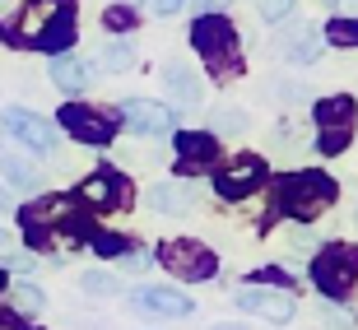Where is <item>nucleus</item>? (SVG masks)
I'll use <instances>...</instances> for the list:
<instances>
[{
    "mask_svg": "<svg viewBox=\"0 0 358 330\" xmlns=\"http://www.w3.org/2000/svg\"><path fill=\"white\" fill-rule=\"evenodd\" d=\"M312 284H317L326 298H345L358 284V247H349V242L321 247L317 261H312Z\"/></svg>",
    "mask_w": 358,
    "mask_h": 330,
    "instance_id": "1",
    "label": "nucleus"
},
{
    "mask_svg": "<svg viewBox=\"0 0 358 330\" xmlns=\"http://www.w3.org/2000/svg\"><path fill=\"white\" fill-rule=\"evenodd\" d=\"M275 196H279V205L293 210V214H317L335 200V182L321 177V172H293V177H284V182L275 186Z\"/></svg>",
    "mask_w": 358,
    "mask_h": 330,
    "instance_id": "2",
    "label": "nucleus"
},
{
    "mask_svg": "<svg viewBox=\"0 0 358 330\" xmlns=\"http://www.w3.org/2000/svg\"><path fill=\"white\" fill-rule=\"evenodd\" d=\"M159 261L168 265L177 279H191V284H200V279H214V270H219L214 251L205 247V242H191V238L163 242V247H159Z\"/></svg>",
    "mask_w": 358,
    "mask_h": 330,
    "instance_id": "3",
    "label": "nucleus"
},
{
    "mask_svg": "<svg viewBox=\"0 0 358 330\" xmlns=\"http://www.w3.org/2000/svg\"><path fill=\"white\" fill-rule=\"evenodd\" d=\"M191 42H196V52L205 56V66H233V42H238V33H233V24L219 19L214 10L196 19Z\"/></svg>",
    "mask_w": 358,
    "mask_h": 330,
    "instance_id": "4",
    "label": "nucleus"
},
{
    "mask_svg": "<svg viewBox=\"0 0 358 330\" xmlns=\"http://www.w3.org/2000/svg\"><path fill=\"white\" fill-rule=\"evenodd\" d=\"M0 126L19 140V145H28L33 154H52L56 140H61V131H56L47 117H38V112H28V107H5V117H0Z\"/></svg>",
    "mask_w": 358,
    "mask_h": 330,
    "instance_id": "5",
    "label": "nucleus"
},
{
    "mask_svg": "<svg viewBox=\"0 0 358 330\" xmlns=\"http://www.w3.org/2000/svg\"><path fill=\"white\" fill-rule=\"evenodd\" d=\"M121 121H126L135 135H168L177 126L173 107L154 103V98H131V103H121Z\"/></svg>",
    "mask_w": 358,
    "mask_h": 330,
    "instance_id": "6",
    "label": "nucleus"
},
{
    "mask_svg": "<svg viewBox=\"0 0 358 330\" xmlns=\"http://www.w3.org/2000/svg\"><path fill=\"white\" fill-rule=\"evenodd\" d=\"M131 307H135V312H145V317H173V321H182V317H191V312H196V303H191L186 293L159 289V284L135 289V293H131Z\"/></svg>",
    "mask_w": 358,
    "mask_h": 330,
    "instance_id": "7",
    "label": "nucleus"
},
{
    "mask_svg": "<svg viewBox=\"0 0 358 330\" xmlns=\"http://www.w3.org/2000/svg\"><path fill=\"white\" fill-rule=\"evenodd\" d=\"M238 307L242 312H252L261 321H275V326H289L298 317V303H293V293H270V289H242L238 293Z\"/></svg>",
    "mask_w": 358,
    "mask_h": 330,
    "instance_id": "8",
    "label": "nucleus"
},
{
    "mask_svg": "<svg viewBox=\"0 0 358 330\" xmlns=\"http://www.w3.org/2000/svg\"><path fill=\"white\" fill-rule=\"evenodd\" d=\"M56 117H61V126H66L75 140H84V145H107V140H112V117L93 112V107L70 103V107H61Z\"/></svg>",
    "mask_w": 358,
    "mask_h": 330,
    "instance_id": "9",
    "label": "nucleus"
},
{
    "mask_svg": "<svg viewBox=\"0 0 358 330\" xmlns=\"http://www.w3.org/2000/svg\"><path fill=\"white\" fill-rule=\"evenodd\" d=\"M321 47H326V42L317 38V28H312V24H289L275 38V52L284 56V61H293V66H312V61L321 56Z\"/></svg>",
    "mask_w": 358,
    "mask_h": 330,
    "instance_id": "10",
    "label": "nucleus"
},
{
    "mask_svg": "<svg viewBox=\"0 0 358 330\" xmlns=\"http://www.w3.org/2000/svg\"><path fill=\"white\" fill-rule=\"evenodd\" d=\"M47 80L56 84L61 93H84L93 84V70L84 66L80 56H70V52H56L52 61H47Z\"/></svg>",
    "mask_w": 358,
    "mask_h": 330,
    "instance_id": "11",
    "label": "nucleus"
},
{
    "mask_svg": "<svg viewBox=\"0 0 358 330\" xmlns=\"http://www.w3.org/2000/svg\"><path fill=\"white\" fill-rule=\"evenodd\" d=\"M261 177H266L261 159H238V163H228V168L214 177V191H219V196H228V200H238V196H247Z\"/></svg>",
    "mask_w": 358,
    "mask_h": 330,
    "instance_id": "12",
    "label": "nucleus"
},
{
    "mask_svg": "<svg viewBox=\"0 0 358 330\" xmlns=\"http://www.w3.org/2000/svg\"><path fill=\"white\" fill-rule=\"evenodd\" d=\"M149 210H159V214H191V210H196V186H186V182L149 186Z\"/></svg>",
    "mask_w": 358,
    "mask_h": 330,
    "instance_id": "13",
    "label": "nucleus"
},
{
    "mask_svg": "<svg viewBox=\"0 0 358 330\" xmlns=\"http://www.w3.org/2000/svg\"><path fill=\"white\" fill-rule=\"evenodd\" d=\"M163 89H168V98H177V103H186V107H196L200 93H205V84H200V75L186 66V61H173V66L163 70Z\"/></svg>",
    "mask_w": 358,
    "mask_h": 330,
    "instance_id": "14",
    "label": "nucleus"
},
{
    "mask_svg": "<svg viewBox=\"0 0 358 330\" xmlns=\"http://www.w3.org/2000/svg\"><path fill=\"white\" fill-rule=\"evenodd\" d=\"M61 5L66 0H33L24 14H19V28H14V38H24V42H38V33L47 24H52L56 14H61Z\"/></svg>",
    "mask_w": 358,
    "mask_h": 330,
    "instance_id": "15",
    "label": "nucleus"
},
{
    "mask_svg": "<svg viewBox=\"0 0 358 330\" xmlns=\"http://www.w3.org/2000/svg\"><path fill=\"white\" fill-rule=\"evenodd\" d=\"M70 38H75V19H70V5H61V14H56L52 24L42 28L38 33V42H33V47H42V52H66L70 47Z\"/></svg>",
    "mask_w": 358,
    "mask_h": 330,
    "instance_id": "16",
    "label": "nucleus"
},
{
    "mask_svg": "<svg viewBox=\"0 0 358 330\" xmlns=\"http://www.w3.org/2000/svg\"><path fill=\"white\" fill-rule=\"evenodd\" d=\"M312 117H317V126H354V98H345V93L317 98Z\"/></svg>",
    "mask_w": 358,
    "mask_h": 330,
    "instance_id": "17",
    "label": "nucleus"
},
{
    "mask_svg": "<svg viewBox=\"0 0 358 330\" xmlns=\"http://www.w3.org/2000/svg\"><path fill=\"white\" fill-rule=\"evenodd\" d=\"M80 200L84 205H93V210H107V205H117V177H107V172H98V177H84L80 186Z\"/></svg>",
    "mask_w": 358,
    "mask_h": 330,
    "instance_id": "18",
    "label": "nucleus"
},
{
    "mask_svg": "<svg viewBox=\"0 0 358 330\" xmlns=\"http://www.w3.org/2000/svg\"><path fill=\"white\" fill-rule=\"evenodd\" d=\"M0 172H5V182L19 186V191H42V172L33 163L14 159V154H0Z\"/></svg>",
    "mask_w": 358,
    "mask_h": 330,
    "instance_id": "19",
    "label": "nucleus"
},
{
    "mask_svg": "<svg viewBox=\"0 0 358 330\" xmlns=\"http://www.w3.org/2000/svg\"><path fill=\"white\" fill-rule=\"evenodd\" d=\"M177 154H182L186 163H210L214 159V140L200 131H182L177 135Z\"/></svg>",
    "mask_w": 358,
    "mask_h": 330,
    "instance_id": "20",
    "label": "nucleus"
},
{
    "mask_svg": "<svg viewBox=\"0 0 358 330\" xmlns=\"http://www.w3.org/2000/svg\"><path fill=\"white\" fill-rule=\"evenodd\" d=\"M135 66V42L131 38H112L103 47V70H131Z\"/></svg>",
    "mask_w": 358,
    "mask_h": 330,
    "instance_id": "21",
    "label": "nucleus"
},
{
    "mask_svg": "<svg viewBox=\"0 0 358 330\" xmlns=\"http://www.w3.org/2000/svg\"><path fill=\"white\" fill-rule=\"evenodd\" d=\"M210 126H214L219 135H242L247 126H252V117H247L242 107H219V112L210 117Z\"/></svg>",
    "mask_w": 358,
    "mask_h": 330,
    "instance_id": "22",
    "label": "nucleus"
},
{
    "mask_svg": "<svg viewBox=\"0 0 358 330\" xmlns=\"http://www.w3.org/2000/svg\"><path fill=\"white\" fill-rule=\"evenodd\" d=\"M80 284H84V293H89V298H117V293H121V279L107 275V270H89Z\"/></svg>",
    "mask_w": 358,
    "mask_h": 330,
    "instance_id": "23",
    "label": "nucleus"
},
{
    "mask_svg": "<svg viewBox=\"0 0 358 330\" xmlns=\"http://www.w3.org/2000/svg\"><path fill=\"white\" fill-rule=\"evenodd\" d=\"M14 312H19V317H38L42 312V303H47V298H42V289L38 284H14Z\"/></svg>",
    "mask_w": 358,
    "mask_h": 330,
    "instance_id": "24",
    "label": "nucleus"
},
{
    "mask_svg": "<svg viewBox=\"0 0 358 330\" xmlns=\"http://www.w3.org/2000/svg\"><path fill=\"white\" fill-rule=\"evenodd\" d=\"M349 135H354V126H321L317 149H321V154H340V149L349 145Z\"/></svg>",
    "mask_w": 358,
    "mask_h": 330,
    "instance_id": "25",
    "label": "nucleus"
},
{
    "mask_svg": "<svg viewBox=\"0 0 358 330\" xmlns=\"http://www.w3.org/2000/svg\"><path fill=\"white\" fill-rule=\"evenodd\" d=\"M317 312H321L326 326H340V330L354 326V312H345V307H335V303H317Z\"/></svg>",
    "mask_w": 358,
    "mask_h": 330,
    "instance_id": "26",
    "label": "nucleus"
},
{
    "mask_svg": "<svg viewBox=\"0 0 358 330\" xmlns=\"http://www.w3.org/2000/svg\"><path fill=\"white\" fill-rule=\"evenodd\" d=\"M293 0H256V14L266 19V24H275V19H289Z\"/></svg>",
    "mask_w": 358,
    "mask_h": 330,
    "instance_id": "27",
    "label": "nucleus"
},
{
    "mask_svg": "<svg viewBox=\"0 0 358 330\" xmlns=\"http://www.w3.org/2000/svg\"><path fill=\"white\" fill-rule=\"evenodd\" d=\"M126 270H135V275L149 270V256H145V251H131V256H126Z\"/></svg>",
    "mask_w": 358,
    "mask_h": 330,
    "instance_id": "28",
    "label": "nucleus"
},
{
    "mask_svg": "<svg viewBox=\"0 0 358 330\" xmlns=\"http://www.w3.org/2000/svg\"><path fill=\"white\" fill-rule=\"evenodd\" d=\"M126 24H131V14H126V10H112V14H107V28H126Z\"/></svg>",
    "mask_w": 358,
    "mask_h": 330,
    "instance_id": "29",
    "label": "nucleus"
},
{
    "mask_svg": "<svg viewBox=\"0 0 358 330\" xmlns=\"http://www.w3.org/2000/svg\"><path fill=\"white\" fill-rule=\"evenodd\" d=\"M182 5H186V0H154V10H159V14H177Z\"/></svg>",
    "mask_w": 358,
    "mask_h": 330,
    "instance_id": "30",
    "label": "nucleus"
},
{
    "mask_svg": "<svg viewBox=\"0 0 358 330\" xmlns=\"http://www.w3.org/2000/svg\"><path fill=\"white\" fill-rule=\"evenodd\" d=\"M121 247H126L121 238H98V251H121Z\"/></svg>",
    "mask_w": 358,
    "mask_h": 330,
    "instance_id": "31",
    "label": "nucleus"
},
{
    "mask_svg": "<svg viewBox=\"0 0 358 330\" xmlns=\"http://www.w3.org/2000/svg\"><path fill=\"white\" fill-rule=\"evenodd\" d=\"M335 5H340L345 14H358V0H335Z\"/></svg>",
    "mask_w": 358,
    "mask_h": 330,
    "instance_id": "32",
    "label": "nucleus"
},
{
    "mask_svg": "<svg viewBox=\"0 0 358 330\" xmlns=\"http://www.w3.org/2000/svg\"><path fill=\"white\" fill-rule=\"evenodd\" d=\"M5 247H10V233H5V228H0V251H5Z\"/></svg>",
    "mask_w": 358,
    "mask_h": 330,
    "instance_id": "33",
    "label": "nucleus"
},
{
    "mask_svg": "<svg viewBox=\"0 0 358 330\" xmlns=\"http://www.w3.org/2000/svg\"><path fill=\"white\" fill-rule=\"evenodd\" d=\"M121 5H145V0H121Z\"/></svg>",
    "mask_w": 358,
    "mask_h": 330,
    "instance_id": "34",
    "label": "nucleus"
},
{
    "mask_svg": "<svg viewBox=\"0 0 358 330\" xmlns=\"http://www.w3.org/2000/svg\"><path fill=\"white\" fill-rule=\"evenodd\" d=\"M0 289H5V275H0Z\"/></svg>",
    "mask_w": 358,
    "mask_h": 330,
    "instance_id": "35",
    "label": "nucleus"
},
{
    "mask_svg": "<svg viewBox=\"0 0 358 330\" xmlns=\"http://www.w3.org/2000/svg\"><path fill=\"white\" fill-rule=\"evenodd\" d=\"M354 224H358V210H354Z\"/></svg>",
    "mask_w": 358,
    "mask_h": 330,
    "instance_id": "36",
    "label": "nucleus"
}]
</instances>
